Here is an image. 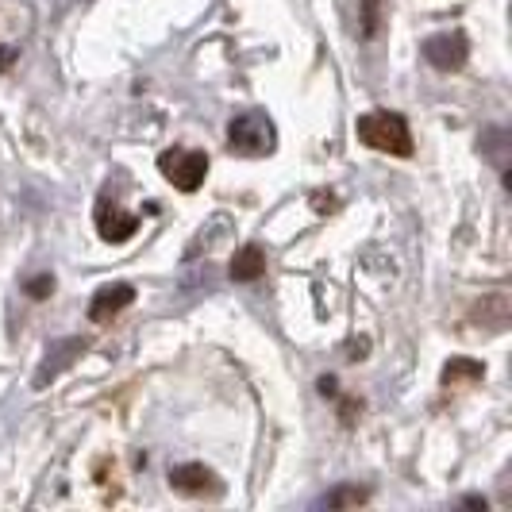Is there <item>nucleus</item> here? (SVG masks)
I'll use <instances>...</instances> for the list:
<instances>
[{"instance_id":"39448f33","label":"nucleus","mask_w":512,"mask_h":512,"mask_svg":"<svg viewBox=\"0 0 512 512\" xmlns=\"http://www.w3.org/2000/svg\"><path fill=\"white\" fill-rule=\"evenodd\" d=\"M466 54H470V43H466V35H459V31L432 35V39L424 43V58H428L436 70H459L462 62H466Z\"/></svg>"},{"instance_id":"1a4fd4ad","label":"nucleus","mask_w":512,"mask_h":512,"mask_svg":"<svg viewBox=\"0 0 512 512\" xmlns=\"http://www.w3.org/2000/svg\"><path fill=\"white\" fill-rule=\"evenodd\" d=\"M370 501V489L362 486H335L332 493L320 497V509H355V505H366Z\"/></svg>"},{"instance_id":"f03ea898","label":"nucleus","mask_w":512,"mask_h":512,"mask_svg":"<svg viewBox=\"0 0 512 512\" xmlns=\"http://www.w3.org/2000/svg\"><path fill=\"white\" fill-rule=\"evenodd\" d=\"M359 139L366 147H374V151H385V154H412V135H409V124H405V116H397V112H366L359 116Z\"/></svg>"},{"instance_id":"ddd939ff","label":"nucleus","mask_w":512,"mask_h":512,"mask_svg":"<svg viewBox=\"0 0 512 512\" xmlns=\"http://www.w3.org/2000/svg\"><path fill=\"white\" fill-rule=\"evenodd\" d=\"M16 58H20V51H16V47H0V74H4V70H8Z\"/></svg>"},{"instance_id":"20e7f679","label":"nucleus","mask_w":512,"mask_h":512,"mask_svg":"<svg viewBox=\"0 0 512 512\" xmlns=\"http://www.w3.org/2000/svg\"><path fill=\"white\" fill-rule=\"evenodd\" d=\"M170 486L178 489V493H185V497H220L224 493L220 478L208 466H201V462H181V466H174L170 470Z\"/></svg>"},{"instance_id":"0eeeda50","label":"nucleus","mask_w":512,"mask_h":512,"mask_svg":"<svg viewBox=\"0 0 512 512\" xmlns=\"http://www.w3.org/2000/svg\"><path fill=\"white\" fill-rule=\"evenodd\" d=\"M131 301H135V285H128V282L104 285V289H97V297L89 301V320H93V324H104V320H112L116 312H124Z\"/></svg>"},{"instance_id":"f8f14e48","label":"nucleus","mask_w":512,"mask_h":512,"mask_svg":"<svg viewBox=\"0 0 512 512\" xmlns=\"http://www.w3.org/2000/svg\"><path fill=\"white\" fill-rule=\"evenodd\" d=\"M24 289H27V297H35V301H47V297L54 293V278H51V274H43V278H31Z\"/></svg>"},{"instance_id":"9b49d317","label":"nucleus","mask_w":512,"mask_h":512,"mask_svg":"<svg viewBox=\"0 0 512 512\" xmlns=\"http://www.w3.org/2000/svg\"><path fill=\"white\" fill-rule=\"evenodd\" d=\"M382 0H362V35L370 39L374 31H378V20H382V8H378Z\"/></svg>"},{"instance_id":"6e6552de","label":"nucleus","mask_w":512,"mask_h":512,"mask_svg":"<svg viewBox=\"0 0 512 512\" xmlns=\"http://www.w3.org/2000/svg\"><path fill=\"white\" fill-rule=\"evenodd\" d=\"M266 274V255H262V247H243L239 255L231 258V282H255Z\"/></svg>"},{"instance_id":"423d86ee","label":"nucleus","mask_w":512,"mask_h":512,"mask_svg":"<svg viewBox=\"0 0 512 512\" xmlns=\"http://www.w3.org/2000/svg\"><path fill=\"white\" fill-rule=\"evenodd\" d=\"M93 220H97V231H101V239L108 243H124L128 235H135L139 228V216H128V212H120V208L112 205L108 197L97 201V212H93Z\"/></svg>"},{"instance_id":"f257e3e1","label":"nucleus","mask_w":512,"mask_h":512,"mask_svg":"<svg viewBox=\"0 0 512 512\" xmlns=\"http://www.w3.org/2000/svg\"><path fill=\"white\" fill-rule=\"evenodd\" d=\"M278 143V131L274 120L266 112H239L228 124V151L243 154V158H262V154L274 151Z\"/></svg>"},{"instance_id":"9d476101","label":"nucleus","mask_w":512,"mask_h":512,"mask_svg":"<svg viewBox=\"0 0 512 512\" xmlns=\"http://www.w3.org/2000/svg\"><path fill=\"white\" fill-rule=\"evenodd\" d=\"M486 374V366L482 362H470V359H451L447 366H443V382L455 385L462 382V378H482Z\"/></svg>"},{"instance_id":"7ed1b4c3","label":"nucleus","mask_w":512,"mask_h":512,"mask_svg":"<svg viewBox=\"0 0 512 512\" xmlns=\"http://www.w3.org/2000/svg\"><path fill=\"white\" fill-rule=\"evenodd\" d=\"M158 170L162 178L170 181L181 193H197L205 185L208 174V154L205 151H185V147H174V151L158 154Z\"/></svg>"}]
</instances>
